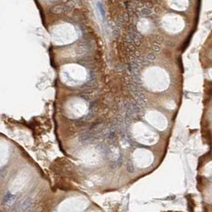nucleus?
Returning a JSON list of instances; mask_svg holds the SVG:
<instances>
[{"instance_id": "7ed1b4c3", "label": "nucleus", "mask_w": 212, "mask_h": 212, "mask_svg": "<svg viewBox=\"0 0 212 212\" xmlns=\"http://www.w3.org/2000/svg\"><path fill=\"white\" fill-rule=\"evenodd\" d=\"M144 82L148 87L157 90L164 89L169 84V76L164 69L159 67H151L144 73Z\"/></svg>"}, {"instance_id": "423d86ee", "label": "nucleus", "mask_w": 212, "mask_h": 212, "mask_svg": "<svg viewBox=\"0 0 212 212\" xmlns=\"http://www.w3.org/2000/svg\"><path fill=\"white\" fill-rule=\"evenodd\" d=\"M15 201V195L11 192H6L3 197V203L7 206H11Z\"/></svg>"}, {"instance_id": "f03ea898", "label": "nucleus", "mask_w": 212, "mask_h": 212, "mask_svg": "<svg viewBox=\"0 0 212 212\" xmlns=\"http://www.w3.org/2000/svg\"><path fill=\"white\" fill-rule=\"evenodd\" d=\"M60 77L68 85H77L87 79V71L77 64H67L61 68Z\"/></svg>"}, {"instance_id": "6e6552de", "label": "nucleus", "mask_w": 212, "mask_h": 212, "mask_svg": "<svg viewBox=\"0 0 212 212\" xmlns=\"http://www.w3.org/2000/svg\"><path fill=\"white\" fill-rule=\"evenodd\" d=\"M30 205V199H26V201L23 202V203L21 205V207L20 208H21L22 211H25L27 208L29 207Z\"/></svg>"}, {"instance_id": "20e7f679", "label": "nucleus", "mask_w": 212, "mask_h": 212, "mask_svg": "<svg viewBox=\"0 0 212 212\" xmlns=\"http://www.w3.org/2000/svg\"><path fill=\"white\" fill-rule=\"evenodd\" d=\"M161 22L164 28L170 33H178L184 27L183 19L180 16L175 14H168L164 15Z\"/></svg>"}, {"instance_id": "39448f33", "label": "nucleus", "mask_w": 212, "mask_h": 212, "mask_svg": "<svg viewBox=\"0 0 212 212\" xmlns=\"http://www.w3.org/2000/svg\"><path fill=\"white\" fill-rule=\"evenodd\" d=\"M168 3L171 8L176 11H183L188 6V0H168Z\"/></svg>"}, {"instance_id": "0eeeda50", "label": "nucleus", "mask_w": 212, "mask_h": 212, "mask_svg": "<svg viewBox=\"0 0 212 212\" xmlns=\"http://www.w3.org/2000/svg\"><path fill=\"white\" fill-rule=\"evenodd\" d=\"M150 22H149V21H148V20L146 19H143V20H140V21L138 23V27L139 29L141 31H148L150 30Z\"/></svg>"}, {"instance_id": "f257e3e1", "label": "nucleus", "mask_w": 212, "mask_h": 212, "mask_svg": "<svg viewBox=\"0 0 212 212\" xmlns=\"http://www.w3.org/2000/svg\"><path fill=\"white\" fill-rule=\"evenodd\" d=\"M52 42L56 45H67L77 38V31L73 25L61 23L52 26L49 30Z\"/></svg>"}]
</instances>
